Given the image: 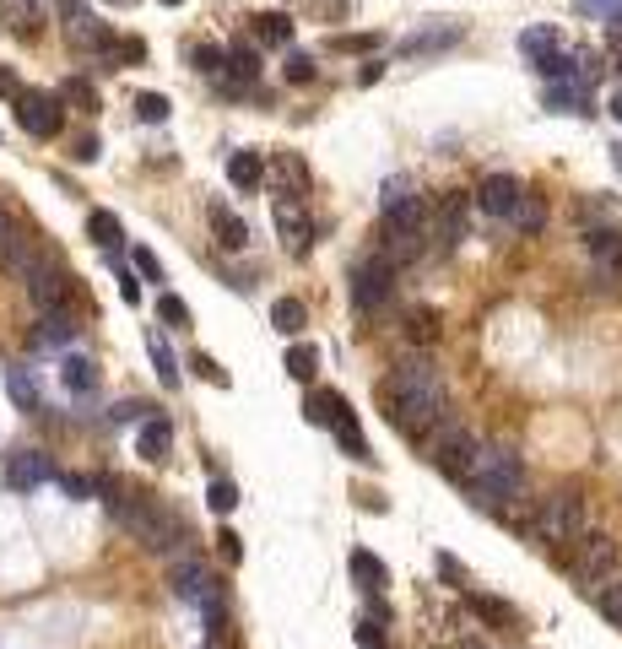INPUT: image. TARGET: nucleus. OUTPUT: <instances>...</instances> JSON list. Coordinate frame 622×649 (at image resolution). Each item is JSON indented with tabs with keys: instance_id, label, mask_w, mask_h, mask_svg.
I'll list each match as a JSON object with an SVG mask.
<instances>
[{
	"instance_id": "1",
	"label": "nucleus",
	"mask_w": 622,
	"mask_h": 649,
	"mask_svg": "<svg viewBox=\"0 0 622 649\" xmlns=\"http://www.w3.org/2000/svg\"><path fill=\"white\" fill-rule=\"evenodd\" d=\"M444 379L428 357H401V363L385 374V417L395 422L401 433H428L433 422H444Z\"/></svg>"
},
{
	"instance_id": "2",
	"label": "nucleus",
	"mask_w": 622,
	"mask_h": 649,
	"mask_svg": "<svg viewBox=\"0 0 622 649\" xmlns=\"http://www.w3.org/2000/svg\"><path fill=\"white\" fill-rule=\"evenodd\" d=\"M98 498L109 503V514L119 525H125L130 536L141 541L147 552H174L190 541V525L179 520L168 503H157L152 493H136L130 482H119V476H98Z\"/></svg>"
},
{
	"instance_id": "3",
	"label": "nucleus",
	"mask_w": 622,
	"mask_h": 649,
	"mask_svg": "<svg viewBox=\"0 0 622 649\" xmlns=\"http://www.w3.org/2000/svg\"><path fill=\"white\" fill-rule=\"evenodd\" d=\"M460 487H471L476 503H509L525 493V466L509 444H493V439H476L471 460H466V476Z\"/></svg>"
},
{
	"instance_id": "4",
	"label": "nucleus",
	"mask_w": 622,
	"mask_h": 649,
	"mask_svg": "<svg viewBox=\"0 0 622 649\" xmlns=\"http://www.w3.org/2000/svg\"><path fill=\"white\" fill-rule=\"evenodd\" d=\"M590 531V509H585V493L579 487H563V493L541 498V514L531 525L536 541H547V547H574V541H585Z\"/></svg>"
},
{
	"instance_id": "5",
	"label": "nucleus",
	"mask_w": 622,
	"mask_h": 649,
	"mask_svg": "<svg viewBox=\"0 0 622 649\" xmlns=\"http://www.w3.org/2000/svg\"><path fill=\"white\" fill-rule=\"evenodd\" d=\"M574 558H568V579H574L585 595H595L606 585V579H617V563H622V552H617V541L612 536H590V541H574Z\"/></svg>"
},
{
	"instance_id": "6",
	"label": "nucleus",
	"mask_w": 622,
	"mask_h": 649,
	"mask_svg": "<svg viewBox=\"0 0 622 649\" xmlns=\"http://www.w3.org/2000/svg\"><path fill=\"white\" fill-rule=\"evenodd\" d=\"M395 293V266L385 255H363L352 266V309L357 314H379Z\"/></svg>"
},
{
	"instance_id": "7",
	"label": "nucleus",
	"mask_w": 622,
	"mask_h": 649,
	"mask_svg": "<svg viewBox=\"0 0 622 649\" xmlns=\"http://www.w3.org/2000/svg\"><path fill=\"white\" fill-rule=\"evenodd\" d=\"M17 125L28 130V136H38V141L60 136V125H65L60 98L55 92H17Z\"/></svg>"
},
{
	"instance_id": "8",
	"label": "nucleus",
	"mask_w": 622,
	"mask_h": 649,
	"mask_svg": "<svg viewBox=\"0 0 622 649\" xmlns=\"http://www.w3.org/2000/svg\"><path fill=\"white\" fill-rule=\"evenodd\" d=\"M28 282V298L38 303V314H65V298H71V276L60 266H49V260H38V266L22 276Z\"/></svg>"
},
{
	"instance_id": "9",
	"label": "nucleus",
	"mask_w": 622,
	"mask_h": 649,
	"mask_svg": "<svg viewBox=\"0 0 622 649\" xmlns=\"http://www.w3.org/2000/svg\"><path fill=\"white\" fill-rule=\"evenodd\" d=\"M520 201H525V184L514 179V174H487L482 184H476V206L487 211V217H514L520 211Z\"/></svg>"
},
{
	"instance_id": "10",
	"label": "nucleus",
	"mask_w": 622,
	"mask_h": 649,
	"mask_svg": "<svg viewBox=\"0 0 622 649\" xmlns=\"http://www.w3.org/2000/svg\"><path fill=\"white\" fill-rule=\"evenodd\" d=\"M168 585H174V595H179V601H190V606H201V612H206V606H217L222 601V590H217V579H211L206 574V568L201 563H174V574H168Z\"/></svg>"
},
{
	"instance_id": "11",
	"label": "nucleus",
	"mask_w": 622,
	"mask_h": 649,
	"mask_svg": "<svg viewBox=\"0 0 622 649\" xmlns=\"http://www.w3.org/2000/svg\"><path fill=\"white\" fill-rule=\"evenodd\" d=\"M271 222H276V233H282V249H293V255H309L314 222H309V211H303V201H276Z\"/></svg>"
},
{
	"instance_id": "12",
	"label": "nucleus",
	"mask_w": 622,
	"mask_h": 649,
	"mask_svg": "<svg viewBox=\"0 0 622 649\" xmlns=\"http://www.w3.org/2000/svg\"><path fill=\"white\" fill-rule=\"evenodd\" d=\"M55 466H49V455H38V449H22V455L6 460V482L17 487V493H33V487H44Z\"/></svg>"
},
{
	"instance_id": "13",
	"label": "nucleus",
	"mask_w": 622,
	"mask_h": 649,
	"mask_svg": "<svg viewBox=\"0 0 622 649\" xmlns=\"http://www.w3.org/2000/svg\"><path fill=\"white\" fill-rule=\"evenodd\" d=\"M49 22L44 0H0V28L17 33V38H33L38 28Z\"/></svg>"
},
{
	"instance_id": "14",
	"label": "nucleus",
	"mask_w": 622,
	"mask_h": 649,
	"mask_svg": "<svg viewBox=\"0 0 622 649\" xmlns=\"http://www.w3.org/2000/svg\"><path fill=\"white\" fill-rule=\"evenodd\" d=\"M460 38H466V22H433V28L401 38V55H439V49L460 44Z\"/></svg>"
},
{
	"instance_id": "15",
	"label": "nucleus",
	"mask_w": 622,
	"mask_h": 649,
	"mask_svg": "<svg viewBox=\"0 0 622 649\" xmlns=\"http://www.w3.org/2000/svg\"><path fill=\"white\" fill-rule=\"evenodd\" d=\"M428 228H433L439 244H460V238H466V195H444V201L433 206Z\"/></svg>"
},
{
	"instance_id": "16",
	"label": "nucleus",
	"mask_w": 622,
	"mask_h": 649,
	"mask_svg": "<svg viewBox=\"0 0 622 649\" xmlns=\"http://www.w3.org/2000/svg\"><path fill=\"white\" fill-rule=\"evenodd\" d=\"M65 38H71L76 49H114V28H109V22H98L92 11L65 17Z\"/></svg>"
},
{
	"instance_id": "17",
	"label": "nucleus",
	"mask_w": 622,
	"mask_h": 649,
	"mask_svg": "<svg viewBox=\"0 0 622 649\" xmlns=\"http://www.w3.org/2000/svg\"><path fill=\"white\" fill-rule=\"evenodd\" d=\"M303 417L314 422V428H341L352 412H347V395H336V390H314L309 401H303Z\"/></svg>"
},
{
	"instance_id": "18",
	"label": "nucleus",
	"mask_w": 622,
	"mask_h": 649,
	"mask_svg": "<svg viewBox=\"0 0 622 649\" xmlns=\"http://www.w3.org/2000/svg\"><path fill=\"white\" fill-rule=\"evenodd\" d=\"M6 395H11V406H17V412H38V406H44V384H38V374L33 368H6Z\"/></svg>"
},
{
	"instance_id": "19",
	"label": "nucleus",
	"mask_w": 622,
	"mask_h": 649,
	"mask_svg": "<svg viewBox=\"0 0 622 649\" xmlns=\"http://www.w3.org/2000/svg\"><path fill=\"white\" fill-rule=\"evenodd\" d=\"M136 449H141V460H168V449H174V422L168 417H147L141 422V433H136Z\"/></svg>"
},
{
	"instance_id": "20",
	"label": "nucleus",
	"mask_w": 622,
	"mask_h": 649,
	"mask_svg": "<svg viewBox=\"0 0 622 649\" xmlns=\"http://www.w3.org/2000/svg\"><path fill=\"white\" fill-rule=\"evenodd\" d=\"M585 249H590V260H595L606 276H622V238H617V233L590 228V233H585Z\"/></svg>"
},
{
	"instance_id": "21",
	"label": "nucleus",
	"mask_w": 622,
	"mask_h": 649,
	"mask_svg": "<svg viewBox=\"0 0 622 649\" xmlns=\"http://www.w3.org/2000/svg\"><path fill=\"white\" fill-rule=\"evenodd\" d=\"M260 179H266V157H260V152H233L228 157V184H233V190H260Z\"/></svg>"
},
{
	"instance_id": "22",
	"label": "nucleus",
	"mask_w": 622,
	"mask_h": 649,
	"mask_svg": "<svg viewBox=\"0 0 622 649\" xmlns=\"http://www.w3.org/2000/svg\"><path fill=\"white\" fill-rule=\"evenodd\" d=\"M211 233H217L222 249H244V244H249V222L233 217V211L222 206V201H211Z\"/></svg>"
},
{
	"instance_id": "23",
	"label": "nucleus",
	"mask_w": 622,
	"mask_h": 649,
	"mask_svg": "<svg viewBox=\"0 0 622 649\" xmlns=\"http://www.w3.org/2000/svg\"><path fill=\"white\" fill-rule=\"evenodd\" d=\"M547 109L552 114H590V87H579V82H547Z\"/></svg>"
},
{
	"instance_id": "24",
	"label": "nucleus",
	"mask_w": 622,
	"mask_h": 649,
	"mask_svg": "<svg viewBox=\"0 0 622 649\" xmlns=\"http://www.w3.org/2000/svg\"><path fill=\"white\" fill-rule=\"evenodd\" d=\"M552 49H563V33L552 28V22H536V28H525V33H520V55L531 60V65H536V60H547Z\"/></svg>"
},
{
	"instance_id": "25",
	"label": "nucleus",
	"mask_w": 622,
	"mask_h": 649,
	"mask_svg": "<svg viewBox=\"0 0 622 649\" xmlns=\"http://www.w3.org/2000/svg\"><path fill=\"white\" fill-rule=\"evenodd\" d=\"M271 168H276V179H282V190H293L287 201H303V195H309V163H303L298 152H282Z\"/></svg>"
},
{
	"instance_id": "26",
	"label": "nucleus",
	"mask_w": 622,
	"mask_h": 649,
	"mask_svg": "<svg viewBox=\"0 0 622 649\" xmlns=\"http://www.w3.org/2000/svg\"><path fill=\"white\" fill-rule=\"evenodd\" d=\"M60 384L71 395H92V390H98V363H92V357H65V363H60Z\"/></svg>"
},
{
	"instance_id": "27",
	"label": "nucleus",
	"mask_w": 622,
	"mask_h": 649,
	"mask_svg": "<svg viewBox=\"0 0 622 649\" xmlns=\"http://www.w3.org/2000/svg\"><path fill=\"white\" fill-rule=\"evenodd\" d=\"M87 238L98 249H119V244H125V228H119L114 211H92V217H87Z\"/></svg>"
},
{
	"instance_id": "28",
	"label": "nucleus",
	"mask_w": 622,
	"mask_h": 649,
	"mask_svg": "<svg viewBox=\"0 0 622 649\" xmlns=\"http://www.w3.org/2000/svg\"><path fill=\"white\" fill-rule=\"evenodd\" d=\"M255 33H260V44L287 49V44H293V17H282V11H266V17H255Z\"/></svg>"
},
{
	"instance_id": "29",
	"label": "nucleus",
	"mask_w": 622,
	"mask_h": 649,
	"mask_svg": "<svg viewBox=\"0 0 622 649\" xmlns=\"http://www.w3.org/2000/svg\"><path fill=\"white\" fill-rule=\"evenodd\" d=\"M303 320H309V309H303L298 298H276V303H271V325L282 330V336H298Z\"/></svg>"
},
{
	"instance_id": "30",
	"label": "nucleus",
	"mask_w": 622,
	"mask_h": 649,
	"mask_svg": "<svg viewBox=\"0 0 622 649\" xmlns=\"http://www.w3.org/2000/svg\"><path fill=\"white\" fill-rule=\"evenodd\" d=\"M590 601H595V612L612 622V628H622V574H617V579H606V585L595 590Z\"/></svg>"
},
{
	"instance_id": "31",
	"label": "nucleus",
	"mask_w": 622,
	"mask_h": 649,
	"mask_svg": "<svg viewBox=\"0 0 622 649\" xmlns=\"http://www.w3.org/2000/svg\"><path fill=\"white\" fill-rule=\"evenodd\" d=\"M222 71H233L228 87H244V82H255V76H260V55L238 44V49H228V65H222Z\"/></svg>"
},
{
	"instance_id": "32",
	"label": "nucleus",
	"mask_w": 622,
	"mask_h": 649,
	"mask_svg": "<svg viewBox=\"0 0 622 649\" xmlns=\"http://www.w3.org/2000/svg\"><path fill=\"white\" fill-rule=\"evenodd\" d=\"M287 374H293L298 384H309L314 374H320V347H309V341H298V347L287 352Z\"/></svg>"
},
{
	"instance_id": "33",
	"label": "nucleus",
	"mask_w": 622,
	"mask_h": 649,
	"mask_svg": "<svg viewBox=\"0 0 622 649\" xmlns=\"http://www.w3.org/2000/svg\"><path fill=\"white\" fill-rule=\"evenodd\" d=\"M33 341H38V347H65V341H76V325L65 320V314H44Z\"/></svg>"
},
{
	"instance_id": "34",
	"label": "nucleus",
	"mask_w": 622,
	"mask_h": 649,
	"mask_svg": "<svg viewBox=\"0 0 622 649\" xmlns=\"http://www.w3.org/2000/svg\"><path fill=\"white\" fill-rule=\"evenodd\" d=\"M352 574H357V585L363 590H385V563L374 558V552H352Z\"/></svg>"
},
{
	"instance_id": "35",
	"label": "nucleus",
	"mask_w": 622,
	"mask_h": 649,
	"mask_svg": "<svg viewBox=\"0 0 622 649\" xmlns=\"http://www.w3.org/2000/svg\"><path fill=\"white\" fill-rule=\"evenodd\" d=\"M147 352H152V363H157V379H163L168 390H174V384H179V368H174V352H168V341L157 336V330L147 336Z\"/></svg>"
},
{
	"instance_id": "36",
	"label": "nucleus",
	"mask_w": 622,
	"mask_h": 649,
	"mask_svg": "<svg viewBox=\"0 0 622 649\" xmlns=\"http://www.w3.org/2000/svg\"><path fill=\"white\" fill-rule=\"evenodd\" d=\"M60 98H65V103H76L82 114H98V92H92L87 76H71V82L60 87Z\"/></svg>"
},
{
	"instance_id": "37",
	"label": "nucleus",
	"mask_w": 622,
	"mask_h": 649,
	"mask_svg": "<svg viewBox=\"0 0 622 649\" xmlns=\"http://www.w3.org/2000/svg\"><path fill=\"white\" fill-rule=\"evenodd\" d=\"M466 606H471V612L482 617V622H493V628H504V622L514 617L504 601H493V595H466Z\"/></svg>"
},
{
	"instance_id": "38",
	"label": "nucleus",
	"mask_w": 622,
	"mask_h": 649,
	"mask_svg": "<svg viewBox=\"0 0 622 649\" xmlns=\"http://www.w3.org/2000/svg\"><path fill=\"white\" fill-rule=\"evenodd\" d=\"M136 119L163 125V119H168V98H163V92H141V98H136Z\"/></svg>"
},
{
	"instance_id": "39",
	"label": "nucleus",
	"mask_w": 622,
	"mask_h": 649,
	"mask_svg": "<svg viewBox=\"0 0 622 649\" xmlns=\"http://www.w3.org/2000/svg\"><path fill=\"white\" fill-rule=\"evenodd\" d=\"M157 314H163V325H174V330L190 325V303L174 298V293H163V298H157Z\"/></svg>"
},
{
	"instance_id": "40",
	"label": "nucleus",
	"mask_w": 622,
	"mask_h": 649,
	"mask_svg": "<svg viewBox=\"0 0 622 649\" xmlns=\"http://www.w3.org/2000/svg\"><path fill=\"white\" fill-rule=\"evenodd\" d=\"M514 228H525V233H536L541 228V222H547V211H541V201H536V195H525V201H520V211H514Z\"/></svg>"
},
{
	"instance_id": "41",
	"label": "nucleus",
	"mask_w": 622,
	"mask_h": 649,
	"mask_svg": "<svg viewBox=\"0 0 622 649\" xmlns=\"http://www.w3.org/2000/svg\"><path fill=\"white\" fill-rule=\"evenodd\" d=\"M406 336H412V341H433V336H439V314H433V309H417L412 320H406Z\"/></svg>"
},
{
	"instance_id": "42",
	"label": "nucleus",
	"mask_w": 622,
	"mask_h": 649,
	"mask_svg": "<svg viewBox=\"0 0 622 649\" xmlns=\"http://www.w3.org/2000/svg\"><path fill=\"white\" fill-rule=\"evenodd\" d=\"M206 498H211V509H217V514H233V509H238V487L228 482V476H217Z\"/></svg>"
},
{
	"instance_id": "43",
	"label": "nucleus",
	"mask_w": 622,
	"mask_h": 649,
	"mask_svg": "<svg viewBox=\"0 0 622 649\" xmlns=\"http://www.w3.org/2000/svg\"><path fill=\"white\" fill-rule=\"evenodd\" d=\"M60 487H65V498H98V476H76V471H65V476H60Z\"/></svg>"
},
{
	"instance_id": "44",
	"label": "nucleus",
	"mask_w": 622,
	"mask_h": 649,
	"mask_svg": "<svg viewBox=\"0 0 622 649\" xmlns=\"http://www.w3.org/2000/svg\"><path fill=\"white\" fill-rule=\"evenodd\" d=\"M109 55H114L119 65H141V60H147V44H141V38H114Z\"/></svg>"
},
{
	"instance_id": "45",
	"label": "nucleus",
	"mask_w": 622,
	"mask_h": 649,
	"mask_svg": "<svg viewBox=\"0 0 622 649\" xmlns=\"http://www.w3.org/2000/svg\"><path fill=\"white\" fill-rule=\"evenodd\" d=\"M222 65H228V55H222L217 44H201V49H195V71H206V76H222Z\"/></svg>"
},
{
	"instance_id": "46",
	"label": "nucleus",
	"mask_w": 622,
	"mask_h": 649,
	"mask_svg": "<svg viewBox=\"0 0 622 649\" xmlns=\"http://www.w3.org/2000/svg\"><path fill=\"white\" fill-rule=\"evenodd\" d=\"M282 71H287V82H314V60L309 55H287Z\"/></svg>"
},
{
	"instance_id": "47",
	"label": "nucleus",
	"mask_w": 622,
	"mask_h": 649,
	"mask_svg": "<svg viewBox=\"0 0 622 649\" xmlns=\"http://www.w3.org/2000/svg\"><path fill=\"white\" fill-rule=\"evenodd\" d=\"M130 260H136V271L147 276V282H163V260H157L152 249H136V255H130Z\"/></svg>"
},
{
	"instance_id": "48",
	"label": "nucleus",
	"mask_w": 622,
	"mask_h": 649,
	"mask_svg": "<svg viewBox=\"0 0 622 649\" xmlns=\"http://www.w3.org/2000/svg\"><path fill=\"white\" fill-rule=\"evenodd\" d=\"M330 49H341V55H357V49H374V33H347V38H330Z\"/></svg>"
},
{
	"instance_id": "49",
	"label": "nucleus",
	"mask_w": 622,
	"mask_h": 649,
	"mask_svg": "<svg viewBox=\"0 0 622 649\" xmlns=\"http://www.w3.org/2000/svg\"><path fill=\"white\" fill-rule=\"evenodd\" d=\"M357 644H363V649H385V628H374V622H357Z\"/></svg>"
},
{
	"instance_id": "50",
	"label": "nucleus",
	"mask_w": 622,
	"mask_h": 649,
	"mask_svg": "<svg viewBox=\"0 0 622 649\" xmlns=\"http://www.w3.org/2000/svg\"><path fill=\"white\" fill-rule=\"evenodd\" d=\"M579 11H590V17H617L622 0H579Z\"/></svg>"
},
{
	"instance_id": "51",
	"label": "nucleus",
	"mask_w": 622,
	"mask_h": 649,
	"mask_svg": "<svg viewBox=\"0 0 622 649\" xmlns=\"http://www.w3.org/2000/svg\"><path fill=\"white\" fill-rule=\"evenodd\" d=\"M439 574H444V585H466V574H460V563L449 558V552H444V558H439Z\"/></svg>"
},
{
	"instance_id": "52",
	"label": "nucleus",
	"mask_w": 622,
	"mask_h": 649,
	"mask_svg": "<svg viewBox=\"0 0 622 649\" xmlns=\"http://www.w3.org/2000/svg\"><path fill=\"white\" fill-rule=\"evenodd\" d=\"M141 412H152V406H141V401H119L109 417H114V422H130V417H141Z\"/></svg>"
},
{
	"instance_id": "53",
	"label": "nucleus",
	"mask_w": 622,
	"mask_h": 649,
	"mask_svg": "<svg viewBox=\"0 0 622 649\" xmlns=\"http://www.w3.org/2000/svg\"><path fill=\"white\" fill-rule=\"evenodd\" d=\"M195 368H201V374H206L211 384H222V390H228V374H222V368L211 363V357H195Z\"/></svg>"
},
{
	"instance_id": "54",
	"label": "nucleus",
	"mask_w": 622,
	"mask_h": 649,
	"mask_svg": "<svg viewBox=\"0 0 622 649\" xmlns=\"http://www.w3.org/2000/svg\"><path fill=\"white\" fill-rule=\"evenodd\" d=\"M98 152H103V147H98V136H82V141H76V163H92Z\"/></svg>"
},
{
	"instance_id": "55",
	"label": "nucleus",
	"mask_w": 622,
	"mask_h": 649,
	"mask_svg": "<svg viewBox=\"0 0 622 649\" xmlns=\"http://www.w3.org/2000/svg\"><path fill=\"white\" fill-rule=\"evenodd\" d=\"M217 541H222V558H228V563H238V558H244V547H238V536H233V531H222Z\"/></svg>"
},
{
	"instance_id": "56",
	"label": "nucleus",
	"mask_w": 622,
	"mask_h": 649,
	"mask_svg": "<svg viewBox=\"0 0 622 649\" xmlns=\"http://www.w3.org/2000/svg\"><path fill=\"white\" fill-rule=\"evenodd\" d=\"M11 238H17V222H11L6 211H0V255H6V249H11Z\"/></svg>"
},
{
	"instance_id": "57",
	"label": "nucleus",
	"mask_w": 622,
	"mask_h": 649,
	"mask_svg": "<svg viewBox=\"0 0 622 649\" xmlns=\"http://www.w3.org/2000/svg\"><path fill=\"white\" fill-rule=\"evenodd\" d=\"M379 76H385V65H379V60H368V65H363V76H357V82H363V87H374Z\"/></svg>"
},
{
	"instance_id": "58",
	"label": "nucleus",
	"mask_w": 622,
	"mask_h": 649,
	"mask_svg": "<svg viewBox=\"0 0 622 649\" xmlns=\"http://www.w3.org/2000/svg\"><path fill=\"white\" fill-rule=\"evenodd\" d=\"M119 298H125V303H141V287L130 282V276H119Z\"/></svg>"
},
{
	"instance_id": "59",
	"label": "nucleus",
	"mask_w": 622,
	"mask_h": 649,
	"mask_svg": "<svg viewBox=\"0 0 622 649\" xmlns=\"http://www.w3.org/2000/svg\"><path fill=\"white\" fill-rule=\"evenodd\" d=\"M606 109H612V119H617V125H622V87L612 92V103H606Z\"/></svg>"
},
{
	"instance_id": "60",
	"label": "nucleus",
	"mask_w": 622,
	"mask_h": 649,
	"mask_svg": "<svg viewBox=\"0 0 622 649\" xmlns=\"http://www.w3.org/2000/svg\"><path fill=\"white\" fill-rule=\"evenodd\" d=\"M60 11H65V17H76V11H82V0H60Z\"/></svg>"
},
{
	"instance_id": "61",
	"label": "nucleus",
	"mask_w": 622,
	"mask_h": 649,
	"mask_svg": "<svg viewBox=\"0 0 622 649\" xmlns=\"http://www.w3.org/2000/svg\"><path fill=\"white\" fill-rule=\"evenodd\" d=\"M612 44H622V11L612 17Z\"/></svg>"
},
{
	"instance_id": "62",
	"label": "nucleus",
	"mask_w": 622,
	"mask_h": 649,
	"mask_svg": "<svg viewBox=\"0 0 622 649\" xmlns=\"http://www.w3.org/2000/svg\"><path fill=\"white\" fill-rule=\"evenodd\" d=\"M103 6H119V11H125V6H136V0H103Z\"/></svg>"
},
{
	"instance_id": "63",
	"label": "nucleus",
	"mask_w": 622,
	"mask_h": 649,
	"mask_svg": "<svg viewBox=\"0 0 622 649\" xmlns=\"http://www.w3.org/2000/svg\"><path fill=\"white\" fill-rule=\"evenodd\" d=\"M163 6H179V0H163Z\"/></svg>"
},
{
	"instance_id": "64",
	"label": "nucleus",
	"mask_w": 622,
	"mask_h": 649,
	"mask_svg": "<svg viewBox=\"0 0 622 649\" xmlns=\"http://www.w3.org/2000/svg\"><path fill=\"white\" fill-rule=\"evenodd\" d=\"M206 649H222V644H206Z\"/></svg>"
}]
</instances>
